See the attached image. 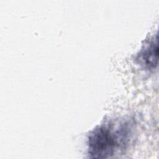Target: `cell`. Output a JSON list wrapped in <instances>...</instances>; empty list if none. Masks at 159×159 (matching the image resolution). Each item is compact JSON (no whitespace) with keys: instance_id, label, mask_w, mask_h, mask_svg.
I'll use <instances>...</instances> for the list:
<instances>
[{"instance_id":"cell-1","label":"cell","mask_w":159,"mask_h":159,"mask_svg":"<svg viewBox=\"0 0 159 159\" xmlns=\"http://www.w3.org/2000/svg\"><path fill=\"white\" fill-rule=\"evenodd\" d=\"M131 131V125L127 121L108 122L96 127L88 137L89 157L107 158L125 148Z\"/></svg>"},{"instance_id":"cell-2","label":"cell","mask_w":159,"mask_h":159,"mask_svg":"<svg viewBox=\"0 0 159 159\" xmlns=\"http://www.w3.org/2000/svg\"><path fill=\"white\" fill-rule=\"evenodd\" d=\"M157 37L146 43L136 57V60L143 67L147 69H153L157 65L158 61V43Z\"/></svg>"}]
</instances>
